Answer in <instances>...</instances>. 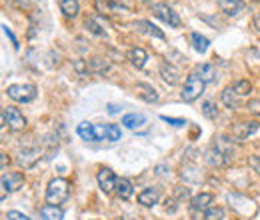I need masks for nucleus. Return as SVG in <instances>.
<instances>
[{
	"label": "nucleus",
	"mask_w": 260,
	"mask_h": 220,
	"mask_svg": "<svg viewBox=\"0 0 260 220\" xmlns=\"http://www.w3.org/2000/svg\"><path fill=\"white\" fill-rule=\"evenodd\" d=\"M70 194V184L66 178H54L48 182V188H46V202L48 204H62Z\"/></svg>",
	"instance_id": "f257e3e1"
},
{
	"label": "nucleus",
	"mask_w": 260,
	"mask_h": 220,
	"mask_svg": "<svg viewBox=\"0 0 260 220\" xmlns=\"http://www.w3.org/2000/svg\"><path fill=\"white\" fill-rule=\"evenodd\" d=\"M204 84H206V82H204L196 72L188 74V78L184 80L182 92H180L182 100H184V102H194L196 98H200V95L204 92Z\"/></svg>",
	"instance_id": "f03ea898"
},
{
	"label": "nucleus",
	"mask_w": 260,
	"mask_h": 220,
	"mask_svg": "<svg viewBox=\"0 0 260 220\" xmlns=\"http://www.w3.org/2000/svg\"><path fill=\"white\" fill-rule=\"evenodd\" d=\"M2 122L8 126V130L18 132V130H24L26 118H24V114H22L18 108H14V106H6V108L2 110Z\"/></svg>",
	"instance_id": "7ed1b4c3"
},
{
	"label": "nucleus",
	"mask_w": 260,
	"mask_h": 220,
	"mask_svg": "<svg viewBox=\"0 0 260 220\" xmlns=\"http://www.w3.org/2000/svg\"><path fill=\"white\" fill-rule=\"evenodd\" d=\"M6 95L14 102H32L36 98V86L34 84H10L6 88Z\"/></svg>",
	"instance_id": "20e7f679"
},
{
	"label": "nucleus",
	"mask_w": 260,
	"mask_h": 220,
	"mask_svg": "<svg viewBox=\"0 0 260 220\" xmlns=\"http://www.w3.org/2000/svg\"><path fill=\"white\" fill-rule=\"evenodd\" d=\"M210 204H212V194H210V192H200V194H196L194 198L190 200V216H192V220L204 218V214H206V210L210 208Z\"/></svg>",
	"instance_id": "39448f33"
},
{
	"label": "nucleus",
	"mask_w": 260,
	"mask_h": 220,
	"mask_svg": "<svg viewBox=\"0 0 260 220\" xmlns=\"http://www.w3.org/2000/svg\"><path fill=\"white\" fill-rule=\"evenodd\" d=\"M152 14L156 18H160L164 24L172 26V28H178L180 26V16L168 4H152Z\"/></svg>",
	"instance_id": "423d86ee"
},
{
	"label": "nucleus",
	"mask_w": 260,
	"mask_h": 220,
	"mask_svg": "<svg viewBox=\"0 0 260 220\" xmlns=\"http://www.w3.org/2000/svg\"><path fill=\"white\" fill-rule=\"evenodd\" d=\"M228 202H230V206H232L234 210H238V212L244 214V216H252V214L256 212V204H254V200H250V198H246V196H240V194H228Z\"/></svg>",
	"instance_id": "0eeeda50"
},
{
	"label": "nucleus",
	"mask_w": 260,
	"mask_h": 220,
	"mask_svg": "<svg viewBox=\"0 0 260 220\" xmlns=\"http://www.w3.org/2000/svg\"><path fill=\"white\" fill-rule=\"evenodd\" d=\"M96 180H98V186L104 194H110L116 190V184H118V178L114 176V172L110 168H100L96 174Z\"/></svg>",
	"instance_id": "6e6552de"
},
{
	"label": "nucleus",
	"mask_w": 260,
	"mask_h": 220,
	"mask_svg": "<svg viewBox=\"0 0 260 220\" xmlns=\"http://www.w3.org/2000/svg\"><path fill=\"white\" fill-rule=\"evenodd\" d=\"M228 160H230V152H226L224 148H220V144H212L208 150H206V162L210 166H224Z\"/></svg>",
	"instance_id": "1a4fd4ad"
},
{
	"label": "nucleus",
	"mask_w": 260,
	"mask_h": 220,
	"mask_svg": "<svg viewBox=\"0 0 260 220\" xmlns=\"http://www.w3.org/2000/svg\"><path fill=\"white\" fill-rule=\"evenodd\" d=\"M24 184V176L20 172H4L2 174V188L4 192H14Z\"/></svg>",
	"instance_id": "9d476101"
},
{
	"label": "nucleus",
	"mask_w": 260,
	"mask_h": 220,
	"mask_svg": "<svg viewBox=\"0 0 260 220\" xmlns=\"http://www.w3.org/2000/svg\"><path fill=\"white\" fill-rule=\"evenodd\" d=\"M96 134H98V140H110V142H118L120 140V136H122V132H120V126L116 124H102V126H96Z\"/></svg>",
	"instance_id": "9b49d317"
},
{
	"label": "nucleus",
	"mask_w": 260,
	"mask_h": 220,
	"mask_svg": "<svg viewBox=\"0 0 260 220\" xmlns=\"http://www.w3.org/2000/svg\"><path fill=\"white\" fill-rule=\"evenodd\" d=\"M160 76L166 84H176L180 80V70L174 66V64L162 62L160 64Z\"/></svg>",
	"instance_id": "f8f14e48"
},
{
	"label": "nucleus",
	"mask_w": 260,
	"mask_h": 220,
	"mask_svg": "<svg viewBox=\"0 0 260 220\" xmlns=\"http://www.w3.org/2000/svg\"><path fill=\"white\" fill-rule=\"evenodd\" d=\"M260 128L258 122H240V124H236L232 128V134L236 136V138H240V140H244V138H248L250 134H254L256 130Z\"/></svg>",
	"instance_id": "ddd939ff"
},
{
	"label": "nucleus",
	"mask_w": 260,
	"mask_h": 220,
	"mask_svg": "<svg viewBox=\"0 0 260 220\" xmlns=\"http://www.w3.org/2000/svg\"><path fill=\"white\" fill-rule=\"evenodd\" d=\"M158 200H160V194H158L156 188H144L138 194V204H142V206H146V208L158 204Z\"/></svg>",
	"instance_id": "4468645a"
},
{
	"label": "nucleus",
	"mask_w": 260,
	"mask_h": 220,
	"mask_svg": "<svg viewBox=\"0 0 260 220\" xmlns=\"http://www.w3.org/2000/svg\"><path fill=\"white\" fill-rule=\"evenodd\" d=\"M76 132H78V136H80L82 140H86V142H96L98 140L96 124H92V122H80L78 128H76Z\"/></svg>",
	"instance_id": "2eb2a0df"
},
{
	"label": "nucleus",
	"mask_w": 260,
	"mask_h": 220,
	"mask_svg": "<svg viewBox=\"0 0 260 220\" xmlns=\"http://www.w3.org/2000/svg\"><path fill=\"white\" fill-rule=\"evenodd\" d=\"M218 2V8L226 14V16H236L242 8H244V2L242 0H216Z\"/></svg>",
	"instance_id": "dca6fc26"
},
{
	"label": "nucleus",
	"mask_w": 260,
	"mask_h": 220,
	"mask_svg": "<svg viewBox=\"0 0 260 220\" xmlns=\"http://www.w3.org/2000/svg\"><path fill=\"white\" fill-rule=\"evenodd\" d=\"M40 218L42 220H62L64 218V210L56 204H46L40 208Z\"/></svg>",
	"instance_id": "f3484780"
},
{
	"label": "nucleus",
	"mask_w": 260,
	"mask_h": 220,
	"mask_svg": "<svg viewBox=\"0 0 260 220\" xmlns=\"http://www.w3.org/2000/svg\"><path fill=\"white\" fill-rule=\"evenodd\" d=\"M122 124L130 128V130H136V128H140L142 124H146V116L144 114H140V112H130L126 116H122Z\"/></svg>",
	"instance_id": "a211bd4d"
},
{
	"label": "nucleus",
	"mask_w": 260,
	"mask_h": 220,
	"mask_svg": "<svg viewBox=\"0 0 260 220\" xmlns=\"http://www.w3.org/2000/svg\"><path fill=\"white\" fill-rule=\"evenodd\" d=\"M194 72L204 80V82H214L216 76H218V72H216V68H214L212 64H200V66H196Z\"/></svg>",
	"instance_id": "6ab92c4d"
},
{
	"label": "nucleus",
	"mask_w": 260,
	"mask_h": 220,
	"mask_svg": "<svg viewBox=\"0 0 260 220\" xmlns=\"http://www.w3.org/2000/svg\"><path fill=\"white\" fill-rule=\"evenodd\" d=\"M136 90H138V96L142 98V100H146V102H158V92L150 86V84H144V82H140V84H136Z\"/></svg>",
	"instance_id": "aec40b11"
},
{
	"label": "nucleus",
	"mask_w": 260,
	"mask_h": 220,
	"mask_svg": "<svg viewBox=\"0 0 260 220\" xmlns=\"http://www.w3.org/2000/svg\"><path fill=\"white\" fill-rule=\"evenodd\" d=\"M128 60L132 62V66H136V68H144V64L148 60V54H146L144 48H132L128 52Z\"/></svg>",
	"instance_id": "412c9836"
},
{
	"label": "nucleus",
	"mask_w": 260,
	"mask_h": 220,
	"mask_svg": "<svg viewBox=\"0 0 260 220\" xmlns=\"http://www.w3.org/2000/svg\"><path fill=\"white\" fill-rule=\"evenodd\" d=\"M190 42H192V48H194L196 52H200V54H204L208 50V46H210V40L206 36H202L200 32H192L190 34Z\"/></svg>",
	"instance_id": "4be33fe9"
},
{
	"label": "nucleus",
	"mask_w": 260,
	"mask_h": 220,
	"mask_svg": "<svg viewBox=\"0 0 260 220\" xmlns=\"http://www.w3.org/2000/svg\"><path fill=\"white\" fill-rule=\"evenodd\" d=\"M134 28L146 32V34H150V36H154V38L164 40V32L160 30V28H156V26H154L152 22H148V20H140V22H136V24H134Z\"/></svg>",
	"instance_id": "5701e85b"
},
{
	"label": "nucleus",
	"mask_w": 260,
	"mask_h": 220,
	"mask_svg": "<svg viewBox=\"0 0 260 220\" xmlns=\"http://www.w3.org/2000/svg\"><path fill=\"white\" fill-rule=\"evenodd\" d=\"M60 10L64 16L74 18L80 12V4H78V0H60Z\"/></svg>",
	"instance_id": "b1692460"
},
{
	"label": "nucleus",
	"mask_w": 260,
	"mask_h": 220,
	"mask_svg": "<svg viewBox=\"0 0 260 220\" xmlns=\"http://www.w3.org/2000/svg\"><path fill=\"white\" fill-rule=\"evenodd\" d=\"M116 194H118L122 200H128L130 196H132V182H130L128 178H118Z\"/></svg>",
	"instance_id": "393cba45"
},
{
	"label": "nucleus",
	"mask_w": 260,
	"mask_h": 220,
	"mask_svg": "<svg viewBox=\"0 0 260 220\" xmlns=\"http://www.w3.org/2000/svg\"><path fill=\"white\" fill-rule=\"evenodd\" d=\"M96 10L102 14H110V12L122 10V6H118L114 0H96Z\"/></svg>",
	"instance_id": "a878e982"
},
{
	"label": "nucleus",
	"mask_w": 260,
	"mask_h": 220,
	"mask_svg": "<svg viewBox=\"0 0 260 220\" xmlns=\"http://www.w3.org/2000/svg\"><path fill=\"white\" fill-rule=\"evenodd\" d=\"M236 92L232 90V86H228V88H224L222 90V102L226 104L228 108H238V100H236Z\"/></svg>",
	"instance_id": "bb28decb"
},
{
	"label": "nucleus",
	"mask_w": 260,
	"mask_h": 220,
	"mask_svg": "<svg viewBox=\"0 0 260 220\" xmlns=\"http://www.w3.org/2000/svg\"><path fill=\"white\" fill-rule=\"evenodd\" d=\"M224 218H226L224 208H220V206H210V208L206 210V214H204L202 220H224Z\"/></svg>",
	"instance_id": "cd10ccee"
},
{
	"label": "nucleus",
	"mask_w": 260,
	"mask_h": 220,
	"mask_svg": "<svg viewBox=\"0 0 260 220\" xmlns=\"http://www.w3.org/2000/svg\"><path fill=\"white\" fill-rule=\"evenodd\" d=\"M232 90L238 96H248L252 92V84H250L248 80H238V82L232 86Z\"/></svg>",
	"instance_id": "c85d7f7f"
},
{
	"label": "nucleus",
	"mask_w": 260,
	"mask_h": 220,
	"mask_svg": "<svg viewBox=\"0 0 260 220\" xmlns=\"http://www.w3.org/2000/svg\"><path fill=\"white\" fill-rule=\"evenodd\" d=\"M202 112H204V116L210 118V120H214V118L218 116V110H216V106H214L210 100H206V102L202 104Z\"/></svg>",
	"instance_id": "c756f323"
},
{
	"label": "nucleus",
	"mask_w": 260,
	"mask_h": 220,
	"mask_svg": "<svg viewBox=\"0 0 260 220\" xmlns=\"http://www.w3.org/2000/svg\"><path fill=\"white\" fill-rule=\"evenodd\" d=\"M86 28L92 32V34H96V36H106V30L98 24L96 18H88V20H86Z\"/></svg>",
	"instance_id": "7c9ffc66"
},
{
	"label": "nucleus",
	"mask_w": 260,
	"mask_h": 220,
	"mask_svg": "<svg viewBox=\"0 0 260 220\" xmlns=\"http://www.w3.org/2000/svg\"><path fill=\"white\" fill-rule=\"evenodd\" d=\"M160 118H162V122L174 126V128H182L186 124V120H182V118H172V116H160Z\"/></svg>",
	"instance_id": "2f4dec72"
},
{
	"label": "nucleus",
	"mask_w": 260,
	"mask_h": 220,
	"mask_svg": "<svg viewBox=\"0 0 260 220\" xmlns=\"http://www.w3.org/2000/svg\"><path fill=\"white\" fill-rule=\"evenodd\" d=\"M6 220H32V218L26 216V214H22V212H18V210H10L6 214Z\"/></svg>",
	"instance_id": "473e14b6"
},
{
	"label": "nucleus",
	"mask_w": 260,
	"mask_h": 220,
	"mask_svg": "<svg viewBox=\"0 0 260 220\" xmlns=\"http://www.w3.org/2000/svg\"><path fill=\"white\" fill-rule=\"evenodd\" d=\"M248 166H250L256 174H260V156L258 154H252V156L248 158Z\"/></svg>",
	"instance_id": "72a5a7b5"
},
{
	"label": "nucleus",
	"mask_w": 260,
	"mask_h": 220,
	"mask_svg": "<svg viewBox=\"0 0 260 220\" xmlns=\"http://www.w3.org/2000/svg\"><path fill=\"white\" fill-rule=\"evenodd\" d=\"M92 68H94L96 72H104V70H108V62H106V60L102 62V58H94V60H92Z\"/></svg>",
	"instance_id": "f704fd0d"
},
{
	"label": "nucleus",
	"mask_w": 260,
	"mask_h": 220,
	"mask_svg": "<svg viewBox=\"0 0 260 220\" xmlns=\"http://www.w3.org/2000/svg\"><path fill=\"white\" fill-rule=\"evenodd\" d=\"M2 30H4V34H6V36H8L10 40H12V44H14V48H18V40H16V36L12 34V30H10V28H8L6 24H2Z\"/></svg>",
	"instance_id": "c9c22d12"
},
{
	"label": "nucleus",
	"mask_w": 260,
	"mask_h": 220,
	"mask_svg": "<svg viewBox=\"0 0 260 220\" xmlns=\"http://www.w3.org/2000/svg\"><path fill=\"white\" fill-rule=\"evenodd\" d=\"M248 108H250L252 112L260 114V100H250V102H248Z\"/></svg>",
	"instance_id": "e433bc0d"
},
{
	"label": "nucleus",
	"mask_w": 260,
	"mask_h": 220,
	"mask_svg": "<svg viewBox=\"0 0 260 220\" xmlns=\"http://www.w3.org/2000/svg\"><path fill=\"white\" fill-rule=\"evenodd\" d=\"M74 68H76L80 74H86V70H88V68L84 66V62H82V60H76V62H74Z\"/></svg>",
	"instance_id": "4c0bfd02"
},
{
	"label": "nucleus",
	"mask_w": 260,
	"mask_h": 220,
	"mask_svg": "<svg viewBox=\"0 0 260 220\" xmlns=\"http://www.w3.org/2000/svg\"><path fill=\"white\" fill-rule=\"evenodd\" d=\"M8 4H14V6H20V8H24V6H28V2H26V0H8Z\"/></svg>",
	"instance_id": "58836bf2"
},
{
	"label": "nucleus",
	"mask_w": 260,
	"mask_h": 220,
	"mask_svg": "<svg viewBox=\"0 0 260 220\" xmlns=\"http://www.w3.org/2000/svg\"><path fill=\"white\" fill-rule=\"evenodd\" d=\"M118 110H120V106H116V104H108V112H110V114H116Z\"/></svg>",
	"instance_id": "ea45409f"
},
{
	"label": "nucleus",
	"mask_w": 260,
	"mask_h": 220,
	"mask_svg": "<svg viewBox=\"0 0 260 220\" xmlns=\"http://www.w3.org/2000/svg\"><path fill=\"white\" fill-rule=\"evenodd\" d=\"M254 28H256V30H260V16H256V18H254Z\"/></svg>",
	"instance_id": "a19ab883"
},
{
	"label": "nucleus",
	"mask_w": 260,
	"mask_h": 220,
	"mask_svg": "<svg viewBox=\"0 0 260 220\" xmlns=\"http://www.w3.org/2000/svg\"><path fill=\"white\" fill-rule=\"evenodd\" d=\"M256 2H260V0H256Z\"/></svg>",
	"instance_id": "79ce46f5"
}]
</instances>
